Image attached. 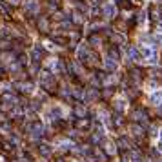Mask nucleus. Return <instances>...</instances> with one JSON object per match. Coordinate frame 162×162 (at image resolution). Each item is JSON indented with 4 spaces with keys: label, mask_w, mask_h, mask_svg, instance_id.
<instances>
[{
    "label": "nucleus",
    "mask_w": 162,
    "mask_h": 162,
    "mask_svg": "<svg viewBox=\"0 0 162 162\" xmlns=\"http://www.w3.org/2000/svg\"><path fill=\"white\" fill-rule=\"evenodd\" d=\"M128 57H129V60H137L138 58V49L137 48H128Z\"/></svg>",
    "instance_id": "nucleus-1"
},
{
    "label": "nucleus",
    "mask_w": 162,
    "mask_h": 162,
    "mask_svg": "<svg viewBox=\"0 0 162 162\" xmlns=\"http://www.w3.org/2000/svg\"><path fill=\"white\" fill-rule=\"evenodd\" d=\"M151 102H153V104H160V102H162V91L151 95Z\"/></svg>",
    "instance_id": "nucleus-2"
},
{
    "label": "nucleus",
    "mask_w": 162,
    "mask_h": 162,
    "mask_svg": "<svg viewBox=\"0 0 162 162\" xmlns=\"http://www.w3.org/2000/svg\"><path fill=\"white\" fill-rule=\"evenodd\" d=\"M104 13L108 15V16H111V15H115V7L109 4V6H106V9H104Z\"/></svg>",
    "instance_id": "nucleus-3"
},
{
    "label": "nucleus",
    "mask_w": 162,
    "mask_h": 162,
    "mask_svg": "<svg viewBox=\"0 0 162 162\" xmlns=\"http://www.w3.org/2000/svg\"><path fill=\"white\" fill-rule=\"evenodd\" d=\"M160 140H162V133H160Z\"/></svg>",
    "instance_id": "nucleus-4"
},
{
    "label": "nucleus",
    "mask_w": 162,
    "mask_h": 162,
    "mask_svg": "<svg viewBox=\"0 0 162 162\" xmlns=\"http://www.w3.org/2000/svg\"><path fill=\"white\" fill-rule=\"evenodd\" d=\"M16 162H20V160H16Z\"/></svg>",
    "instance_id": "nucleus-5"
}]
</instances>
